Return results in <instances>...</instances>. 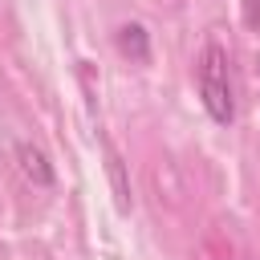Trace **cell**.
<instances>
[{
  "instance_id": "2",
  "label": "cell",
  "mask_w": 260,
  "mask_h": 260,
  "mask_svg": "<svg viewBox=\"0 0 260 260\" xmlns=\"http://www.w3.org/2000/svg\"><path fill=\"white\" fill-rule=\"evenodd\" d=\"M118 49L134 61H146L150 57V45H146V28L142 24H122L118 28Z\"/></svg>"
},
{
  "instance_id": "3",
  "label": "cell",
  "mask_w": 260,
  "mask_h": 260,
  "mask_svg": "<svg viewBox=\"0 0 260 260\" xmlns=\"http://www.w3.org/2000/svg\"><path fill=\"white\" fill-rule=\"evenodd\" d=\"M16 158H20V171H24L32 183H41V187H49V183H53V171H49V162H45V154H41L37 146H20V150H16Z\"/></svg>"
},
{
  "instance_id": "1",
  "label": "cell",
  "mask_w": 260,
  "mask_h": 260,
  "mask_svg": "<svg viewBox=\"0 0 260 260\" xmlns=\"http://www.w3.org/2000/svg\"><path fill=\"white\" fill-rule=\"evenodd\" d=\"M199 98H203L207 114H211L219 126L232 122L236 106H232V81H228V53H223L215 41H211V45L203 49V57H199Z\"/></svg>"
}]
</instances>
